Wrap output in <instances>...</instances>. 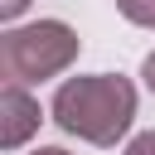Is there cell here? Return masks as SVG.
Listing matches in <instances>:
<instances>
[{"label": "cell", "mask_w": 155, "mask_h": 155, "mask_svg": "<svg viewBox=\"0 0 155 155\" xmlns=\"http://www.w3.org/2000/svg\"><path fill=\"white\" fill-rule=\"evenodd\" d=\"M29 10V0H0V19H19Z\"/></svg>", "instance_id": "8992f818"}, {"label": "cell", "mask_w": 155, "mask_h": 155, "mask_svg": "<svg viewBox=\"0 0 155 155\" xmlns=\"http://www.w3.org/2000/svg\"><path fill=\"white\" fill-rule=\"evenodd\" d=\"M140 78H145V87H150V92H155V48H150V53H145V63H140Z\"/></svg>", "instance_id": "52a82bcc"}, {"label": "cell", "mask_w": 155, "mask_h": 155, "mask_svg": "<svg viewBox=\"0 0 155 155\" xmlns=\"http://www.w3.org/2000/svg\"><path fill=\"white\" fill-rule=\"evenodd\" d=\"M116 10H121L131 24H145V29H155V0H116Z\"/></svg>", "instance_id": "277c9868"}, {"label": "cell", "mask_w": 155, "mask_h": 155, "mask_svg": "<svg viewBox=\"0 0 155 155\" xmlns=\"http://www.w3.org/2000/svg\"><path fill=\"white\" fill-rule=\"evenodd\" d=\"M78 34L63 19H39V24H19L0 39V73L24 87V82H44L58 78L73 58H78Z\"/></svg>", "instance_id": "7a4b0ae2"}, {"label": "cell", "mask_w": 155, "mask_h": 155, "mask_svg": "<svg viewBox=\"0 0 155 155\" xmlns=\"http://www.w3.org/2000/svg\"><path fill=\"white\" fill-rule=\"evenodd\" d=\"M39 102L24 92V87H15V82H5V92H0V145L5 150H19L34 131H39Z\"/></svg>", "instance_id": "3957f363"}, {"label": "cell", "mask_w": 155, "mask_h": 155, "mask_svg": "<svg viewBox=\"0 0 155 155\" xmlns=\"http://www.w3.org/2000/svg\"><path fill=\"white\" fill-rule=\"evenodd\" d=\"M34 155H68V150H63V145H39Z\"/></svg>", "instance_id": "ba28073f"}, {"label": "cell", "mask_w": 155, "mask_h": 155, "mask_svg": "<svg viewBox=\"0 0 155 155\" xmlns=\"http://www.w3.org/2000/svg\"><path fill=\"white\" fill-rule=\"evenodd\" d=\"M53 121L87 145H116L136 121V87L121 73L68 78L53 92Z\"/></svg>", "instance_id": "6da1fadb"}, {"label": "cell", "mask_w": 155, "mask_h": 155, "mask_svg": "<svg viewBox=\"0 0 155 155\" xmlns=\"http://www.w3.org/2000/svg\"><path fill=\"white\" fill-rule=\"evenodd\" d=\"M126 155H155V131H140V136L126 145Z\"/></svg>", "instance_id": "5b68a950"}]
</instances>
